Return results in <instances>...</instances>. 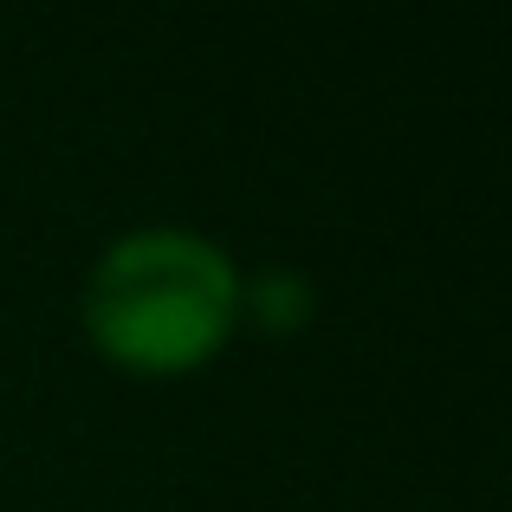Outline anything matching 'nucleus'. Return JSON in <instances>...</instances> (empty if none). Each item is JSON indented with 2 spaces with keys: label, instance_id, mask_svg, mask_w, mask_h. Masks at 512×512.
<instances>
[{
  "label": "nucleus",
  "instance_id": "nucleus-1",
  "mask_svg": "<svg viewBox=\"0 0 512 512\" xmlns=\"http://www.w3.org/2000/svg\"><path fill=\"white\" fill-rule=\"evenodd\" d=\"M78 325L104 357L137 376L201 370L240 325V266L201 227H130L91 260Z\"/></svg>",
  "mask_w": 512,
  "mask_h": 512
},
{
  "label": "nucleus",
  "instance_id": "nucleus-2",
  "mask_svg": "<svg viewBox=\"0 0 512 512\" xmlns=\"http://www.w3.org/2000/svg\"><path fill=\"white\" fill-rule=\"evenodd\" d=\"M240 318H253L266 331H299L312 318V286L286 266H266V273L240 279Z\"/></svg>",
  "mask_w": 512,
  "mask_h": 512
}]
</instances>
